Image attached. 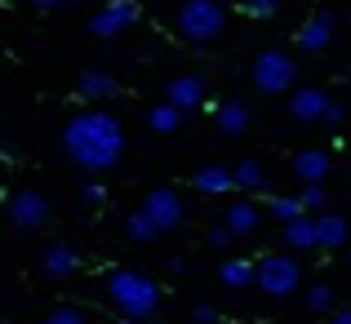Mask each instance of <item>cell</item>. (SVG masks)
I'll list each match as a JSON object with an SVG mask.
<instances>
[{
    "instance_id": "cell-1",
    "label": "cell",
    "mask_w": 351,
    "mask_h": 324,
    "mask_svg": "<svg viewBox=\"0 0 351 324\" xmlns=\"http://www.w3.org/2000/svg\"><path fill=\"white\" fill-rule=\"evenodd\" d=\"M62 151L85 173H107V169H116L120 155H125V125H120L107 107H85L62 129Z\"/></svg>"
},
{
    "instance_id": "cell-2",
    "label": "cell",
    "mask_w": 351,
    "mask_h": 324,
    "mask_svg": "<svg viewBox=\"0 0 351 324\" xmlns=\"http://www.w3.org/2000/svg\"><path fill=\"white\" fill-rule=\"evenodd\" d=\"M103 293L120 316H129V320H152L160 311V280L138 271V266H112L103 275Z\"/></svg>"
},
{
    "instance_id": "cell-3",
    "label": "cell",
    "mask_w": 351,
    "mask_h": 324,
    "mask_svg": "<svg viewBox=\"0 0 351 324\" xmlns=\"http://www.w3.org/2000/svg\"><path fill=\"white\" fill-rule=\"evenodd\" d=\"M173 27H178L182 40L191 45H209L214 36H223L227 27V9L218 0H182L178 14H173Z\"/></svg>"
},
{
    "instance_id": "cell-4",
    "label": "cell",
    "mask_w": 351,
    "mask_h": 324,
    "mask_svg": "<svg viewBox=\"0 0 351 324\" xmlns=\"http://www.w3.org/2000/svg\"><path fill=\"white\" fill-rule=\"evenodd\" d=\"M249 80H254L258 94L276 98V94H285V89H293V80H298V67H293V58L280 49V45H267V49L258 53L254 62H249Z\"/></svg>"
},
{
    "instance_id": "cell-5",
    "label": "cell",
    "mask_w": 351,
    "mask_h": 324,
    "mask_svg": "<svg viewBox=\"0 0 351 324\" xmlns=\"http://www.w3.org/2000/svg\"><path fill=\"white\" fill-rule=\"evenodd\" d=\"M254 284L267 298H289V293L302 289V262L293 253H267V258H258Z\"/></svg>"
},
{
    "instance_id": "cell-6",
    "label": "cell",
    "mask_w": 351,
    "mask_h": 324,
    "mask_svg": "<svg viewBox=\"0 0 351 324\" xmlns=\"http://www.w3.org/2000/svg\"><path fill=\"white\" fill-rule=\"evenodd\" d=\"M134 23H138V0H103V5L94 9V18H89V36L116 40V36H125Z\"/></svg>"
},
{
    "instance_id": "cell-7",
    "label": "cell",
    "mask_w": 351,
    "mask_h": 324,
    "mask_svg": "<svg viewBox=\"0 0 351 324\" xmlns=\"http://www.w3.org/2000/svg\"><path fill=\"white\" fill-rule=\"evenodd\" d=\"M143 214L156 222V231H178L182 222H187V205H182V196L173 187H156V191H147L143 196Z\"/></svg>"
},
{
    "instance_id": "cell-8",
    "label": "cell",
    "mask_w": 351,
    "mask_h": 324,
    "mask_svg": "<svg viewBox=\"0 0 351 324\" xmlns=\"http://www.w3.org/2000/svg\"><path fill=\"white\" fill-rule=\"evenodd\" d=\"M9 222L23 231H40L45 222H49V200L40 196L36 187H23L9 196Z\"/></svg>"
},
{
    "instance_id": "cell-9",
    "label": "cell",
    "mask_w": 351,
    "mask_h": 324,
    "mask_svg": "<svg viewBox=\"0 0 351 324\" xmlns=\"http://www.w3.org/2000/svg\"><path fill=\"white\" fill-rule=\"evenodd\" d=\"M289 116L293 125H325L329 116V94L320 85H298L289 89Z\"/></svg>"
},
{
    "instance_id": "cell-10",
    "label": "cell",
    "mask_w": 351,
    "mask_h": 324,
    "mask_svg": "<svg viewBox=\"0 0 351 324\" xmlns=\"http://www.w3.org/2000/svg\"><path fill=\"white\" fill-rule=\"evenodd\" d=\"M334 32H338V18L329 14V9H316L311 18H302L298 36H293V45H298L302 53H325L329 45H334Z\"/></svg>"
},
{
    "instance_id": "cell-11",
    "label": "cell",
    "mask_w": 351,
    "mask_h": 324,
    "mask_svg": "<svg viewBox=\"0 0 351 324\" xmlns=\"http://www.w3.org/2000/svg\"><path fill=\"white\" fill-rule=\"evenodd\" d=\"M205 98H209V85H205V76H173L169 85H165V103H173L178 111H200L205 107Z\"/></svg>"
},
{
    "instance_id": "cell-12",
    "label": "cell",
    "mask_w": 351,
    "mask_h": 324,
    "mask_svg": "<svg viewBox=\"0 0 351 324\" xmlns=\"http://www.w3.org/2000/svg\"><path fill=\"white\" fill-rule=\"evenodd\" d=\"M40 271L49 275V280H67V275H76V271H80V249H71L67 240H53V245H45Z\"/></svg>"
},
{
    "instance_id": "cell-13",
    "label": "cell",
    "mask_w": 351,
    "mask_h": 324,
    "mask_svg": "<svg viewBox=\"0 0 351 324\" xmlns=\"http://www.w3.org/2000/svg\"><path fill=\"white\" fill-rule=\"evenodd\" d=\"M76 94L85 98V103H112V98L120 94V80L112 76V71H103V67H89V71H80Z\"/></svg>"
},
{
    "instance_id": "cell-14",
    "label": "cell",
    "mask_w": 351,
    "mask_h": 324,
    "mask_svg": "<svg viewBox=\"0 0 351 324\" xmlns=\"http://www.w3.org/2000/svg\"><path fill=\"white\" fill-rule=\"evenodd\" d=\"M214 125L223 129L227 138H240L249 125H254V111H249L245 98H223V103L214 107Z\"/></svg>"
},
{
    "instance_id": "cell-15",
    "label": "cell",
    "mask_w": 351,
    "mask_h": 324,
    "mask_svg": "<svg viewBox=\"0 0 351 324\" xmlns=\"http://www.w3.org/2000/svg\"><path fill=\"white\" fill-rule=\"evenodd\" d=\"M329 169H334V155L325 147H307V151L293 155V178L298 182H325Z\"/></svg>"
},
{
    "instance_id": "cell-16",
    "label": "cell",
    "mask_w": 351,
    "mask_h": 324,
    "mask_svg": "<svg viewBox=\"0 0 351 324\" xmlns=\"http://www.w3.org/2000/svg\"><path fill=\"white\" fill-rule=\"evenodd\" d=\"M347 236H351V222L343 214H316V249L320 253H334V249H343L347 245Z\"/></svg>"
},
{
    "instance_id": "cell-17",
    "label": "cell",
    "mask_w": 351,
    "mask_h": 324,
    "mask_svg": "<svg viewBox=\"0 0 351 324\" xmlns=\"http://www.w3.org/2000/svg\"><path fill=\"white\" fill-rule=\"evenodd\" d=\"M191 187H196L200 196H232L236 191V173L223 169V164H200V169L191 173Z\"/></svg>"
},
{
    "instance_id": "cell-18",
    "label": "cell",
    "mask_w": 351,
    "mask_h": 324,
    "mask_svg": "<svg viewBox=\"0 0 351 324\" xmlns=\"http://www.w3.org/2000/svg\"><path fill=\"white\" fill-rule=\"evenodd\" d=\"M223 222L236 231V240H240V236H254V231L263 227V209L254 205V196H240V200H232V205H227Z\"/></svg>"
},
{
    "instance_id": "cell-19",
    "label": "cell",
    "mask_w": 351,
    "mask_h": 324,
    "mask_svg": "<svg viewBox=\"0 0 351 324\" xmlns=\"http://www.w3.org/2000/svg\"><path fill=\"white\" fill-rule=\"evenodd\" d=\"M280 236H285V245H289L293 253H302V249H316V214L289 218V222L280 227Z\"/></svg>"
},
{
    "instance_id": "cell-20",
    "label": "cell",
    "mask_w": 351,
    "mask_h": 324,
    "mask_svg": "<svg viewBox=\"0 0 351 324\" xmlns=\"http://www.w3.org/2000/svg\"><path fill=\"white\" fill-rule=\"evenodd\" d=\"M254 275H258V262H249V258H223V266H218V280L227 289H249Z\"/></svg>"
},
{
    "instance_id": "cell-21",
    "label": "cell",
    "mask_w": 351,
    "mask_h": 324,
    "mask_svg": "<svg viewBox=\"0 0 351 324\" xmlns=\"http://www.w3.org/2000/svg\"><path fill=\"white\" fill-rule=\"evenodd\" d=\"M182 116H187V111H178L173 103H156V107H147V129H152V134H178V125H182Z\"/></svg>"
},
{
    "instance_id": "cell-22",
    "label": "cell",
    "mask_w": 351,
    "mask_h": 324,
    "mask_svg": "<svg viewBox=\"0 0 351 324\" xmlns=\"http://www.w3.org/2000/svg\"><path fill=\"white\" fill-rule=\"evenodd\" d=\"M236 191H245V196H258V191H267V169L258 160H240L236 164Z\"/></svg>"
},
{
    "instance_id": "cell-23",
    "label": "cell",
    "mask_w": 351,
    "mask_h": 324,
    "mask_svg": "<svg viewBox=\"0 0 351 324\" xmlns=\"http://www.w3.org/2000/svg\"><path fill=\"white\" fill-rule=\"evenodd\" d=\"M125 236H129V240H134V245H152V240H156V236H160V231H156V222H152V218H147V214H143V209H134V214H129V218H125Z\"/></svg>"
},
{
    "instance_id": "cell-24",
    "label": "cell",
    "mask_w": 351,
    "mask_h": 324,
    "mask_svg": "<svg viewBox=\"0 0 351 324\" xmlns=\"http://www.w3.org/2000/svg\"><path fill=\"white\" fill-rule=\"evenodd\" d=\"M302 307H307L311 316H334V289H329V284H311V289L302 293Z\"/></svg>"
},
{
    "instance_id": "cell-25",
    "label": "cell",
    "mask_w": 351,
    "mask_h": 324,
    "mask_svg": "<svg viewBox=\"0 0 351 324\" xmlns=\"http://www.w3.org/2000/svg\"><path fill=\"white\" fill-rule=\"evenodd\" d=\"M267 214H271V218H276V222L285 227L289 218L307 214V209H302V200H298V196H271V200H267Z\"/></svg>"
},
{
    "instance_id": "cell-26",
    "label": "cell",
    "mask_w": 351,
    "mask_h": 324,
    "mask_svg": "<svg viewBox=\"0 0 351 324\" xmlns=\"http://www.w3.org/2000/svg\"><path fill=\"white\" fill-rule=\"evenodd\" d=\"M298 200H302V209H307V214H325V209H329V191H325V182H302Z\"/></svg>"
},
{
    "instance_id": "cell-27",
    "label": "cell",
    "mask_w": 351,
    "mask_h": 324,
    "mask_svg": "<svg viewBox=\"0 0 351 324\" xmlns=\"http://www.w3.org/2000/svg\"><path fill=\"white\" fill-rule=\"evenodd\" d=\"M232 240H236V231L227 227V222H218V227H209V231H205L209 253H227V249H232Z\"/></svg>"
},
{
    "instance_id": "cell-28",
    "label": "cell",
    "mask_w": 351,
    "mask_h": 324,
    "mask_svg": "<svg viewBox=\"0 0 351 324\" xmlns=\"http://www.w3.org/2000/svg\"><path fill=\"white\" fill-rule=\"evenodd\" d=\"M45 324H89V316L80 307H71V302H62V307H53L49 316H45Z\"/></svg>"
},
{
    "instance_id": "cell-29",
    "label": "cell",
    "mask_w": 351,
    "mask_h": 324,
    "mask_svg": "<svg viewBox=\"0 0 351 324\" xmlns=\"http://www.w3.org/2000/svg\"><path fill=\"white\" fill-rule=\"evenodd\" d=\"M240 9H245V18H271L280 14V0H240Z\"/></svg>"
},
{
    "instance_id": "cell-30",
    "label": "cell",
    "mask_w": 351,
    "mask_h": 324,
    "mask_svg": "<svg viewBox=\"0 0 351 324\" xmlns=\"http://www.w3.org/2000/svg\"><path fill=\"white\" fill-rule=\"evenodd\" d=\"M80 200H85V205H89V209H98V205H107V187H103V182H98V178H89V182H85V187H80Z\"/></svg>"
},
{
    "instance_id": "cell-31",
    "label": "cell",
    "mask_w": 351,
    "mask_h": 324,
    "mask_svg": "<svg viewBox=\"0 0 351 324\" xmlns=\"http://www.w3.org/2000/svg\"><path fill=\"white\" fill-rule=\"evenodd\" d=\"M191 320H209V324H218V311H214V302L196 298V302H191Z\"/></svg>"
},
{
    "instance_id": "cell-32",
    "label": "cell",
    "mask_w": 351,
    "mask_h": 324,
    "mask_svg": "<svg viewBox=\"0 0 351 324\" xmlns=\"http://www.w3.org/2000/svg\"><path fill=\"white\" fill-rule=\"evenodd\" d=\"M165 271H169V275H182V271H187V258H182V253H169V258H165Z\"/></svg>"
},
{
    "instance_id": "cell-33",
    "label": "cell",
    "mask_w": 351,
    "mask_h": 324,
    "mask_svg": "<svg viewBox=\"0 0 351 324\" xmlns=\"http://www.w3.org/2000/svg\"><path fill=\"white\" fill-rule=\"evenodd\" d=\"M343 120H347V107L329 103V116H325V125H343Z\"/></svg>"
},
{
    "instance_id": "cell-34",
    "label": "cell",
    "mask_w": 351,
    "mask_h": 324,
    "mask_svg": "<svg viewBox=\"0 0 351 324\" xmlns=\"http://www.w3.org/2000/svg\"><path fill=\"white\" fill-rule=\"evenodd\" d=\"M329 324H351V307H334V316H329Z\"/></svg>"
},
{
    "instance_id": "cell-35",
    "label": "cell",
    "mask_w": 351,
    "mask_h": 324,
    "mask_svg": "<svg viewBox=\"0 0 351 324\" xmlns=\"http://www.w3.org/2000/svg\"><path fill=\"white\" fill-rule=\"evenodd\" d=\"M32 5H36V9H62L67 0H32Z\"/></svg>"
},
{
    "instance_id": "cell-36",
    "label": "cell",
    "mask_w": 351,
    "mask_h": 324,
    "mask_svg": "<svg viewBox=\"0 0 351 324\" xmlns=\"http://www.w3.org/2000/svg\"><path fill=\"white\" fill-rule=\"evenodd\" d=\"M116 324H152V320H129V316H120Z\"/></svg>"
},
{
    "instance_id": "cell-37",
    "label": "cell",
    "mask_w": 351,
    "mask_h": 324,
    "mask_svg": "<svg viewBox=\"0 0 351 324\" xmlns=\"http://www.w3.org/2000/svg\"><path fill=\"white\" fill-rule=\"evenodd\" d=\"M343 18H347V27H351V5H347V14H343Z\"/></svg>"
},
{
    "instance_id": "cell-38",
    "label": "cell",
    "mask_w": 351,
    "mask_h": 324,
    "mask_svg": "<svg viewBox=\"0 0 351 324\" xmlns=\"http://www.w3.org/2000/svg\"><path fill=\"white\" fill-rule=\"evenodd\" d=\"M187 324H209V320H187Z\"/></svg>"
},
{
    "instance_id": "cell-39",
    "label": "cell",
    "mask_w": 351,
    "mask_h": 324,
    "mask_svg": "<svg viewBox=\"0 0 351 324\" xmlns=\"http://www.w3.org/2000/svg\"><path fill=\"white\" fill-rule=\"evenodd\" d=\"M98 5H103V0H98Z\"/></svg>"
}]
</instances>
